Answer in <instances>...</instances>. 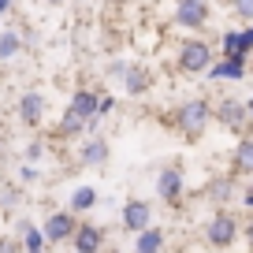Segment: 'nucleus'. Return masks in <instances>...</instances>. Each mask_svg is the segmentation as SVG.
<instances>
[{"instance_id":"nucleus-1","label":"nucleus","mask_w":253,"mask_h":253,"mask_svg":"<svg viewBox=\"0 0 253 253\" xmlns=\"http://www.w3.org/2000/svg\"><path fill=\"white\" fill-rule=\"evenodd\" d=\"M209 116H212V112H209L205 101H186L179 108V130H182V134H190V138H198L201 130H205Z\"/></svg>"},{"instance_id":"nucleus-2","label":"nucleus","mask_w":253,"mask_h":253,"mask_svg":"<svg viewBox=\"0 0 253 253\" xmlns=\"http://www.w3.org/2000/svg\"><path fill=\"white\" fill-rule=\"evenodd\" d=\"M108 75L112 79H123V86H126V93H134V97H142L145 89H149V75L142 71V67H134V63H108Z\"/></svg>"},{"instance_id":"nucleus-3","label":"nucleus","mask_w":253,"mask_h":253,"mask_svg":"<svg viewBox=\"0 0 253 253\" xmlns=\"http://www.w3.org/2000/svg\"><path fill=\"white\" fill-rule=\"evenodd\" d=\"M209 63H212V52H209V45H201V41H186V45L179 48V67L190 75H201L209 71Z\"/></svg>"},{"instance_id":"nucleus-4","label":"nucleus","mask_w":253,"mask_h":253,"mask_svg":"<svg viewBox=\"0 0 253 253\" xmlns=\"http://www.w3.org/2000/svg\"><path fill=\"white\" fill-rule=\"evenodd\" d=\"M41 235H45V246H60L63 238L75 235V216L71 212H52L45 220V227H41Z\"/></svg>"},{"instance_id":"nucleus-5","label":"nucleus","mask_w":253,"mask_h":253,"mask_svg":"<svg viewBox=\"0 0 253 253\" xmlns=\"http://www.w3.org/2000/svg\"><path fill=\"white\" fill-rule=\"evenodd\" d=\"M175 19H179L182 26H205V19H209V4L205 0H179V8H175Z\"/></svg>"},{"instance_id":"nucleus-6","label":"nucleus","mask_w":253,"mask_h":253,"mask_svg":"<svg viewBox=\"0 0 253 253\" xmlns=\"http://www.w3.org/2000/svg\"><path fill=\"white\" fill-rule=\"evenodd\" d=\"M235 220H231V216L227 212H220V216H212V223H209V231H205V235H209V242H212V246H231V242H235Z\"/></svg>"},{"instance_id":"nucleus-7","label":"nucleus","mask_w":253,"mask_h":253,"mask_svg":"<svg viewBox=\"0 0 253 253\" xmlns=\"http://www.w3.org/2000/svg\"><path fill=\"white\" fill-rule=\"evenodd\" d=\"M149 220H153V212H149V205H145V201H126V205H123V227H126V231L149 227Z\"/></svg>"},{"instance_id":"nucleus-8","label":"nucleus","mask_w":253,"mask_h":253,"mask_svg":"<svg viewBox=\"0 0 253 253\" xmlns=\"http://www.w3.org/2000/svg\"><path fill=\"white\" fill-rule=\"evenodd\" d=\"M97 101H101V97H97L93 89H79V93L71 97V104H67V108H71V112H75L79 119L93 123V119H97Z\"/></svg>"},{"instance_id":"nucleus-9","label":"nucleus","mask_w":253,"mask_h":253,"mask_svg":"<svg viewBox=\"0 0 253 253\" xmlns=\"http://www.w3.org/2000/svg\"><path fill=\"white\" fill-rule=\"evenodd\" d=\"M41 116H45V97L41 93H23L19 97V119L23 123H41Z\"/></svg>"},{"instance_id":"nucleus-10","label":"nucleus","mask_w":253,"mask_h":253,"mask_svg":"<svg viewBox=\"0 0 253 253\" xmlns=\"http://www.w3.org/2000/svg\"><path fill=\"white\" fill-rule=\"evenodd\" d=\"M75 250L79 253H93V250H101V242H104V235H101V227H93V223H86V227H75Z\"/></svg>"},{"instance_id":"nucleus-11","label":"nucleus","mask_w":253,"mask_h":253,"mask_svg":"<svg viewBox=\"0 0 253 253\" xmlns=\"http://www.w3.org/2000/svg\"><path fill=\"white\" fill-rule=\"evenodd\" d=\"M250 48H253V26L242 30V34H227V38H223V52L235 56V60H246Z\"/></svg>"},{"instance_id":"nucleus-12","label":"nucleus","mask_w":253,"mask_h":253,"mask_svg":"<svg viewBox=\"0 0 253 253\" xmlns=\"http://www.w3.org/2000/svg\"><path fill=\"white\" fill-rule=\"evenodd\" d=\"M157 190H160V198H164V201H175V198L182 194V171H175V168L160 171V179H157Z\"/></svg>"},{"instance_id":"nucleus-13","label":"nucleus","mask_w":253,"mask_h":253,"mask_svg":"<svg viewBox=\"0 0 253 253\" xmlns=\"http://www.w3.org/2000/svg\"><path fill=\"white\" fill-rule=\"evenodd\" d=\"M209 71H212V79H242L246 75V60L227 56L223 63H209Z\"/></svg>"},{"instance_id":"nucleus-14","label":"nucleus","mask_w":253,"mask_h":253,"mask_svg":"<svg viewBox=\"0 0 253 253\" xmlns=\"http://www.w3.org/2000/svg\"><path fill=\"white\" fill-rule=\"evenodd\" d=\"M82 160H86V164H104V160H108V142H104V138H89V142L82 145Z\"/></svg>"},{"instance_id":"nucleus-15","label":"nucleus","mask_w":253,"mask_h":253,"mask_svg":"<svg viewBox=\"0 0 253 253\" xmlns=\"http://www.w3.org/2000/svg\"><path fill=\"white\" fill-rule=\"evenodd\" d=\"M220 119L231 126V130H242V123H246V108L238 101H223V108H220Z\"/></svg>"},{"instance_id":"nucleus-16","label":"nucleus","mask_w":253,"mask_h":253,"mask_svg":"<svg viewBox=\"0 0 253 253\" xmlns=\"http://www.w3.org/2000/svg\"><path fill=\"white\" fill-rule=\"evenodd\" d=\"M138 250H142V253H153V250H160V246H164V235H160V231L157 227H142V231H138Z\"/></svg>"},{"instance_id":"nucleus-17","label":"nucleus","mask_w":253,"mask_h":253,"mask_svg":"<svg viewBox=\"0 0 253 253\" xmlns=\"http://www.w3.org/2000/svg\"><path fill=\"white\" fill-rule=\"evenodd\" d=\"M93 205H97V190L93 186H79L71 194V209L75 212H86V209H93Z\"/></svg>"},{"instance_id":"nucleus-18","label":"nucleus","mask_w":253,"mask_h":253,"mask_svg":"<svg viewBox=\"0 0 253 253\" xmlns=\"http://www.w3.org/2000/svg\"><path fill=\"white\" fill-rule=\"evenodd\" d=\"M19 45H23V41H19V34H0V60H11V56L19 52Z\"/></svg>"},{"instance_id":"nucleus-19","label":"nucleus","mask_w":253,"mask_h":253,"mask_svg":"<svg viewBox=\"0 0 253 253\" xmlns=\"http://www.w3.org/2000/svg\"><path fill=\"white\" fill-rule=\"evenodd\" d=\"M82 126H86V119H79V116H75L71 108L63 112V119H60V130H63V134H79Z\"/></svg>"},{"instance_id":"nucleus-20","label":"nucleus","mask_w":253,"mask_h":253,"mask_svg":"<svg viewBox=\"0 0 253 253\" xmlns=\"http://www.w3.org/2000/svg\"><path fill=\"white\" fill-rule=\"evenodd\" d=\"M23 231H26V235H23V246H26V250H41V246H45V235H41L38 227L23 223Z\"/></svg>"},{"instance_id":"nucleus-21","label":"nucleus","mask_w":253,"mask_h":253,"mask_svg":"<svg viewBox=\"0 0 253 253\" xmlns=\"http://www.w3.org/2000/svg\"><path fill=\"white\" fill-rule=\"evenodd\" d=\"M238 171H253V142H242L238 145Z\"/></svg>"},{"instance_id":"nucleus-22","label":"nucleus","mask_w":253,"mask_h":253,"mask_svg":"<svg viewBox=\"0 0 253 253\" xmlns=\"http://www.w3.org/2000/svg\"><path fill=\"white\" fill-rule=\"evenodd\" d=\"M235 11L242 19H253V0H235Z\"/></svg>"},{"instance_id":"nucleus-23","label":"nucleus","mask_w":253,"mask_h":253,"mask_svg":"<svg viewBox=\"0 0 253 253\" xmlns=\"http://www.w3.org/2000/svg\"><path fill=\"white\" fill-rule=\"evenodd\" d=\"M112 108H116L112 97H101V101H97V116H112Z\"/></svg>"},{"instance_id":"nucleus-24","label":"nucleus","mask_w":253,"mask_h":253,"mask_svg":"<svg viewBox=\"0 0 253 253\" xmlns=\"http://www.w3.org/2000/svg\"><path fill=\"white\" fill-rule=\"evenodd\" d=\"M38 157H41V145H38V142L26 145V160H38Z\"/></svg>"},{"instance_id":"nucleus-25","label":"nucleus","mask_w":253,"mask_h":253,"mask_svg":"<svg viewBox=\"0 0 253 253\" xmlns=\"http://www.w3.org/2000/svg\"><path fill=\"white\" fill-rule=\"evenodd\" d=\"M8 8H11V0H0V15H4Z\"/></svg>"},{"instance_id":"nucleus-26","label":"nucleus","mask_w":253,"mask_h":253,"mask_svg":"<svg viewBox=\"0 0 253 253\" xmlns=\"http://www.w3.org/2000/svg\"><path fill=\"white\" fill-rule=\"evenodd\" d=\"M242 205H250V209H253V190H250V194H246V201H242Z\"/></svg>"},{"instance_id":"nucleus-27","label":"nucleus","mask_w":253,"mask_h":253,"mask_svg":"<svg viewBox=\"0 0 253 253\" xmlns=\"http://www.w3.org/2000/svg\"><path fill=\"white\" fill-rule=\"evenodd\" d=\"M246 238H250V246H253V223H250V227H246Z\"/></svg>"},{"instance_id":"nucleus-28","label":"nucleus","mask_w":253,"mask_h":253,"mask_svg":"<svg viewBox=\"0 0 253 253\" xmlns=\"http://www.w3.org/2000/svg\"><path fill=\"white\" fill-rule=\"evenodd\" d=\"M48 4H63V0H48Z\"/></svg>"},{"instance_id":"nucleus-29","label":"nucleus","mask_w":253,"mask_h":253,"mask_svg":"<svg viewBox=\"0 0 253 253\" xmlns=\"http://www.w3.org/2000/svg\"><path fill=\"white\" fill-rule=\"evenodd\" d=\"M250 190H253V186H250Z\"/></svg>"}]
</instances>
